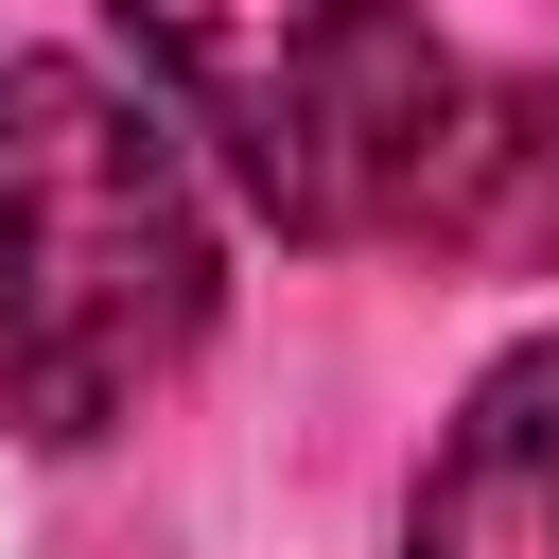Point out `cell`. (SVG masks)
<instances>
[{"label":"cell","mask_w":559,"mask_h":559,"mask_svg":"<svg viewBox=\"0 0 559 559\" xmlns=\"http://www.w3.org/2000/svg\"><path fill=\"white\" fill-rule=\"evenodd\" d=\"M140 105L280 245H419L472 70L419 0H105Z\"/></svg>","instance_id":"2"},{"label":"cell","mask_w":559,"mask_h":559,"mask_svg":"<svg viewBox=\"0 0 559 559\" xmlns=\"http://www.w3.org/2000/svg\"><path fill=\"white\" fill-rule=\"evenodd\" d=\"M210 297L227 245L192 140L87 52H0V419L35 454L122 437L210 349Z\"/></svg>","instance_id":"1"},{"label":"cell","mask_w":559,"mask_h":559,"mask_svg":"<svg viewBox=\"0 0 559 559\" xmlns=\"http://www.w3.org/2000/svg\"><path fill=\"white\" fill-rule=\"evenodd\" d=\"M419 245L437 262H559V87L542 70H472Z\"/></svg>","instance_id":"4"},{"label":"cell","mask_w":559,"mask_h":559,"mask_svg":"<svg viewBox=\"0 0 559 559\" xmlns=\"http://www.w3.org/2000/svg\"><path fill=\"white\" fill-rule=\"evenodd\" d=\"M402 559H559V332L489 349L402 489Z\"/></svg>","instance_id":"3"}]
</instances>
